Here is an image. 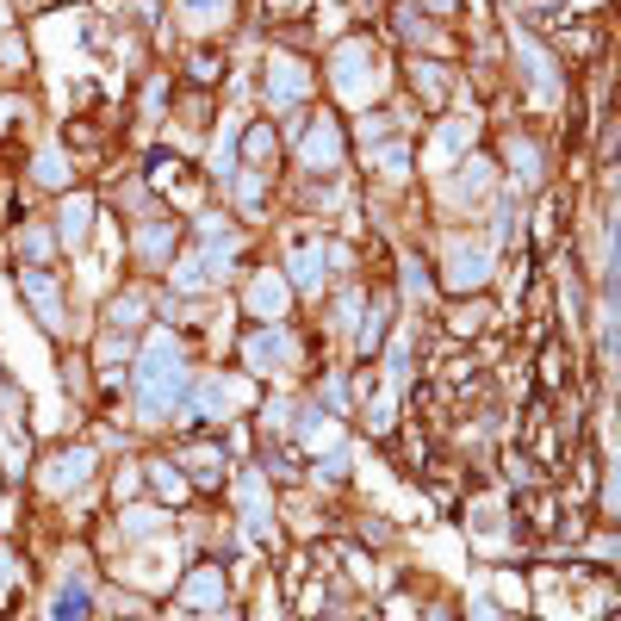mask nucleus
<instances>
[{
    "label": "nucleus",
    "instance_id": "obj_2",
    "mask_svg": "<svg viewBox=\"0 0 621 621\" xmlns=\"http://www.w3.org/2000/svg\"><path fill=\"white\" fill-rule=\"evenodd\" d=\"M249 354H255V367H274V361H280V336H255Z\"/></svg>",
    "mask_w": 621,
    "mask_h": 621
},
{
    "label": "nucleus",
    "instance_id": "obj_4",
    "mask_svg": "<svg viewBox=\"0 0 621 621\" xmlns=\"http://www.w3.org/2000/svg\"><path fill=\"white\" fill-rule=\"evenodd\" d=\"M255 305L268 310V317H280V286H274V280H261V292H255Z\"/></svg>",
    "mask_w": 621,
    "mask_h": 621
},
{
    "label": "nucleus",
    "instance_id": "obj_3",
    "mask_svg": "<svg viewBox=\"0 0 621 621\" xmlns=\"http://www.w3.org/2000/svg\"><path fill=\"white\" fill-rule=\"evenodd\" d=\"M63 230H69V237H81V230H87V199H69V211H63Z\"/></svg>",
    "mask_w": 621,
    "mask_h": 621
},
{
    "label": "nucleus",
    "instance_id": "obj_1",
    "mask_svg": "<svg viewBox=\"0 0 621 621\" xmlns=\"http://www.w3.org/2000/svg\"><path fill=\"white\" fill-rule=\"evenodd\" d=\"M310 162H317V168L336 162V131H317V137H310Z\"/></svg>",
    "mask_w": 621,
    "mask_h": 621
}]
</instances>
